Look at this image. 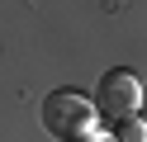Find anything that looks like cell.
<instances>
[{"label": "cell", "mask_w": 147, "mask_h": 142, "mask_svg": "<svg viewBox=\"0 0 147 142\" xmlns=\"http://www.w3.org/2000/svg\"><path fill=\"white\" fill-rule=\"evenodd\" d=\"M43 123H48L52 137L62 142H81V137H95V104L76 90H52L43 100Z\"/></svg>", "instance_id": "1"}, {"label": "cell", "mask_w": 147, "mask_h": 142, "mask_svg": "<svg viewBox=\"0 0 147 142\" xmlns=\"http://www.w3.org/2000/svg\"><path fill=\"white\" fill-rule=\"evenodd\" d=\"M142 109V81L133 71H105L100 81V114L109 123H133Z\"/></svg>", "instance_id": "2"}, {"label": "cell", "mask_w": 147, "mask_h": 142, "mask_svg": "<svg viewBox=\"0 0 147 142\" xmlns=\"http://www.w3.org/2000/svg\"><path fill=\"white\" fill-rule=\"evenodd\" d=\"M119 142H147V123H142V118L123 123V128H119Z\"/></svg>", "instance_id": "3"}, {"label": "cell", "mask_w": 147, "mask_h": 142, "mask_svg": "<svg viewBox=\"0 0 147 142\" xmlns=\"http://www.w3.org/2000/svg\"><path fill=\"white\" fill-rule=\"evenodd\" d=\"M90 142H119V137H90Z\"/></svg>", "instance_id": "4"}]
</instances>
